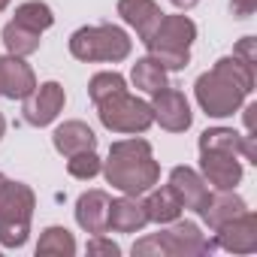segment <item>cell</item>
Here are the masks:
<instances>
[{
  "label": "cell",
  "instance_id": "1",
  "mask_svg": "<svg viewBox=\"0 0 257 257\" xmlns=\"http://www.w3.org/2000/svg\"><path fill=\"white\" fill-rule=\"evenodd\" d=\"M251 88H254V67L242 64L239 58H221L209 73L197 79L194 94L206 115L227 118L242 106Z\"/></svg>",
  "mask_w": 257,
  "mask_h": 257
},
{
  "label": "cell",
  "instance_id": "2",
  "mask_svg": "<svg viewBox=\"0 0 257 257\" xmlns=\"http://www.w3.org/2000/svg\"><path fill=\"white\" fill-rule=\"evenodd\" d=\"M106 182L121 191L140 197L146 191H152L161 179V164L152 158V146L146 140H118L109 146V158H106Z\"/></svg>",
  "mask_w": 257,
  "mask_h": 257
},
{
  "label": "cell",
  "instance_id": "3",
  "mask_svg": "<svg viewBox=\"0 0 257 257\" xmlns=\"http://www.w3.org/2000/svg\"><path fill=\"white\" fill-rule=\"evenodd\" d=\"M197 40V25L188 16H161L158 28L146 40L149 58H155L167 73L185 70L191 64V43Z\"/></svg>",
  "mask_w": 257,
  "mask_h": 257
},
{
  "label": "cell",
  "instance_id": "4",
  "mask_svg": "<svg viewBox=\"0 0 257 257\" xmlns=\"http://www.w3.org/2000/svg\"><path fill=\"white\" fill-rule=\"evenodd\" d=\"M37 209V194L25 182L4 179L0 185V245L22 248L31 233V218Z\"/></svg>",
  "mask_w": 257,
  "mask_h": 257
},
{
  "label": "cell",
  "instance_id": "5",
  "mask_svg": "<svg viewBox=\"0 0 257 257\" xmlns=\"http://www.w3.org/2000/svg\"><path fill=\"white\" fill-rule=\"evenodd\" d=\"M70 55L76 61L94 64V61H124L131 55V37H127L118 25H91V28H79L70 37Z\"/></svg>",
  "mask_w": 257,
  "mask_h": 257
},
{
  "label": "cell",
  "instance_id": "6",
  "mask_svg": "<svg viewBox=\"0 0 257 257\" xmlns=\"http://www.w3.org/2000/svg\"><path fill=\"white\" fill-rule=\"evenodd\" d=\"M97 115H100V124L106 127V131H112V134H143L155 121L152 103L127 94V88L103 97L97 103Z\"/></svg>",
  "mask_w": 257,
  "mask_h": 257
},
{
  "label": "cell",
  "instance_id": "7",
  "mask_svg": "<svg viewBox=\"0 0 257 257\" xmlns=\"http://www.w3.org/2000/svg\"><path fill=\"white\" fill-rule=\"evenodd\" d=\"M155 239L161 245V254H170V257H200V254L215 251V242L206 239L200 233V227L191 221H182L164 233H155Z\"/></svg>",
  "mask_w": 257,
  "mask_h": 257
},
{
  "label": "cell",
  "instance_id": "8",
  "mask_svg": "<svg viewBox=\"0 0 257 257\" xmlns=\"http://www.w3.org/2000/svg\"><path fill=\"white\" fill-rule=\"evenodd\" d=\"M200 170H203V179L215 191H233L242 182V164H239L236 152L200 149Z\"/></svg>",
  "mask_w": 257,
  "mask_h": 257
},
{
  "label": "cell",
  "instance_id": "9",
  "mask_svg": "<svg viewBox=\"0 0 257 257\" xmlns=\"http://www.w3.org/2000/svg\"><path fill=\"white\" fill-rule=\"evenodd\" d=\"M152 115H155V121L164 127V131H170V134H185L188 127H191V121H194L191 106H188V97L182 91L170 88V85L161 88V91H155Z\"/></svg>",
  "mask_w": 257,
  "mask_h": 257
},
{
  "label": "cell",
  "instance_id": "10",
  "mask_svg": "<svg viewBox=\"0 0 257 257\" xmlns=\"http://www.w3.org/2000/svg\"><path fill=\"white\" fill-rule=\"evenodd\" d=\"M64 103H67L64 88L58 82H43L25 97V109L22 112H25V121L31 127H46V124H52L61 115Z\"/></svg>",
  "mask_w": 257,
  "mask_h": 257
},
{
  "label": "cell",
  "instance_id": "11",
  "mask_svg": "<svg viewBox=\"0 0 257 257\" xmlns=\"http://www.w3.org/2000/svg\"><path fill=\"white\" fill-rule=\"evenodd\" d=\"M218 242L224 251H233V254H251L257 251V215L254 212H242L236 218H230L227 224H221L218 230Z\"/></svg>",
  "mask_w": 257,
  "mask_h": 257
},
{
  "label": "cell",
  "instance_id": "12",
  "mask_svg": "<svg viewBox=\"0 0 257 257\" xmlns=\"http://www.w3.org/2000/svg\"><path fill=\"white\" fill-rule=\"evenodd\" d=\"M34 88H37V76L31 64H25V58L19 55L0 58V94L10 100H25Z\"/></svg>",
  "mask_w": 257,
  "mask_h": 257
},
{
  "label": "cell",
  "instance_id": "13",
  "mask_svg": "<svg viewBox=\"0 0 257 257\" xmlns=\"http://www.w3.org/2000/svg\"><path fill=\"white\" fill-rule=\"evenodd\" d=\"M170 188L176 191V197L182 200V209H191V212H203L206 203H209V188H206V179L191 170V167H173L170 173Z\"/></svg>",
  "mask_w": 257,
  "mask_h": 257
},
{
  "label": "cell",
  "instance_id": "14",
  "mask_svg": "<svg viewBox=\"0 0 257 257\" xmlns=\"http://www.w3.org/2000/svg\"><path fill=\"white\" fill-rule=\"evenodd\" d=\"M76 224L91 236L106 233L109 230V194L100 191V188L85 191L76 200Z\"/></svg>",
  "mask_w": 257,
  "mask_h": 257
},
{
  "label": "cell",
  "instance_id": "15",
  "mask_svg": "<svg viewBox=\"0 0 257 257\" xmlns=\"http://www.w3.org/2000/svg\"><path fill=\"white\" fill-rule=\"evenodd\" d=\"M149 224L146 203L140 197L124 194L121 200H109V230L115 233H137Z\"/></svg>",
  "mask_w": 257,
  "mask_h": 257
},
{
  "label": "cell",
  "instance_id": "16",
  "mask_svg": "<svg viewBox=\"0 0 257 257\" xmlns=\"http://www.w3.org/2000/svg\"><path fill=\"white\" fill-rule=\"evenodd\" d=\"M118 16L124 19V25H131L140 40L146 43L152 37V31L158 28L161 22V7L155 4V0H118Z\"/></svg>",
  "mask_w": 257,
  "mask_h": 257
},
{
  "label": "cell",
  "instance_id": "17",
  "mask_svg": "<svg viewBox=\"0 0 257 257\" xmlns=\"http://www.w3.org/2000/svg\"><path fill=\"white\" fill-rule=\"evenodd\" d=\"M52 143H55V152H61L64 158H73L79 152L97 149V137H94V131L85 121H64L52 134Z\"/></svg>",
  "mask_w": 257,
  "mask_h": 257
},
{
  "label": "cell",
  "instance_id": "18",
  "mask_svg": "<svg viewBox=\"0 0 257 257\" xmlns=\"http://www.w3.org/2000/svg\"><path fill=\"white\" fill-rule=\"evenodd\" d=\"M200 149H224V152H236L245 155V161L257 164V149H254V137H242L230 127H212V131L200 134Z\"/></svg>",
  "mask_w": 257,
  "mask_h": 257
},
{
  "label": "cell",
  "instance_id": "19",
  "mask_svg": "<svg viewBox=\"0 0 257 257\" xmlns=\"http://www.w3.org/2000/svg\"><path fill=\"white\" fill-rule=\"evenodd\" d=\"M248 206H245V200L239 197V194H233V191H218V194H209V203H206V209L200 212V218L212 227V230H218L221 224H227L230 218H236V215H242Z\"/></svg>",
  "mask_w": 257,
  "mask_h": 257
},
{
  "label": "cell",
  "instance_id": "20",
  "mask_svg": "<svg viewBox=\"0 0 257 257\" xmlns=\"http://www.w3.org/2000/svg\"><path fill=\"white\" fill-rule=\"evenodd\" d=\"M146 212H149V221H155V224H173L182 215V200L176 197V191L170 185H164V188L149 194Z\"/></svg>",
  "mask_w": 257,
  "mask_h": 257
},
{
  "label": "cell",
  "instance_id": "21",
  "mask_svg": "<svg viewBox=\"0 0 257 257\" xmlns=\"http://www.w3.org/2000/svg\"><path fill=\"white\" fill-rule=\"evenodd\" d=\"M76 239L67 227H46L37 242V257H73Z\"/></svg>",
  "mask_w": 257,
  "mask_h": 257
},
{
  "label": "cell",
  "instance_id": "22",
  "mask_svg": "<svg viewBox=\"0 0 257 257\" xmlns=\"http://www.w3.org/2000/svg\"><path fill=\"white\" fill-rule=\"evenodd\" d=\"M13 22L22 25V28H31L37 34H43V31H49L55 25V13L49 10V4H43V0H28V4L16 7V19Z\"/></svg>",
  "mask_w": 257,
  "mask_h": 257
},
{
  "label": "cell",
  "instance_id": "23",
  "mask_svg": "<svg viewBox=\"0 0 257 257\" xmlns=\"http://www.w3.org/2000/svg\"><path fill=\"white\" fill-rule=\"evenodd\" d=\"M40 37H43V34H37V31H31V28H22V25H16V22H10V25L4 28V46H7L10 55H19V58L34 55V52L40 49Z\"/></svg>",
  "mask_w": 257,
  "mask_h": 257
},
{
  "label": "cell",
  "instance_id": "24",
  "mask_svg": "<svg viewBox=\"0 0 257 257\" xmlns=\"http://www.w3.org/2000/svg\"><path fill=\"white\" fill-rule=\"evenodd\" d=\"M131 79H134V85H137L140 91H146V94H155V91L167 88V70H164L155 58H140V61L134 64Z\"/></svg>",
  "mask_w": 257,
  "mask_h": 257
},
{
  "label": "cell",
  "instance_id": "25",
  "mask_svg": "<svg viewBox=\"0 0 257 257\" xmlns=\"http://www.w3.org/2000/svg\"><path fill=\"white\" fill-rule=\"evenodd\" d=\"M127 88V82H124V76L121 73H97L91 82H88V97H91V103L97 106L103 97H109V94H115V91H124Z\"/></svg>",
  "mask_w": 257,
  "mask_h": 257
},
{
  "label": "cell",
  "instance_id": "26",
  "mask_svg": "<svg viewBox=\"0 0 257 257\" xmlns=\"http://www.w3.org/2000/svg\"><path fill=\"white\" fill-rule=\"evenodd\" d=\"M100 158H97V152L91 149V152H79V155H73V158H67V173L73 176V179H94L97 173H100Z\"/></svg>",
  "mask_w": 257,
  "mask_h": 257
},
{
  "label": "cell",
  "instance_id": "27",
  "mask_svg": "<svg viewBox=\"0 0 257 257\" xmlns=\"http://www.w3.org/2000/svg\"><path fill=\"white\" fill-rule=\"evenodd\" d=\"M233 58H239L242 64L254 67V64H257V40H254V37L239 40V43H236V49H233Z\"/></svg>",
  "mask_w": 257,
  "mask_h": 257
},
{
  "label": "cell",
  "instance_id": "28",
  "mask_svg": "<svg viewBox=\"0 0 257 257\" xmlns=\"http://www.w3.org/2000/svg\"><path fill=\"white\" fill-rule=\"evenodd\" d=\"M88 254H94V257H97V254H109V257H118V254H121V248H118L112 239H103V233H100V236H94V239L88 242Z\"/></svg>",
  "mask_w": 257,
  "mask_h": 257
},
{
  "label": "cell",
  "instance_id": "29",
  "mask_svg": "<svg viewBox=\"0 0 257 257\" xmlns=\"http://www.w3.org/2000/svg\"><path fill=\"white\" fill-rule=\"evenodd\" d=\"M230 10H233L236 19H248L257 10V0H230Z\"/></svg>",
  "mask_w": 257,
  "mask_h": 257
},
{
  "label": "cell",
  "instance_id": "30",
  "mask_svg": "<svg viewBox=\"0 0 257 257\" xmlns=\"http://www.w3.org/2000/svg\"><path fill=\"white\" fill-rule=\"evenodd\" d=\"M173 7H179V10H191V7H197L200 0H170Z\"/></svg>",
  "mask_w": 257,
  "mask_h": 257
},
{
  "label": "cell",
  "instance_id": "31",
  "mask_svg": "<svg viewBox=\"0 0 257 257\" xmlns=\"http://www.w3.org/2000/svg\"><path fill=\"white\" fill-rule=\"evenodd\" d=\"M4 131H7V118L0 115V140H4Z\"/></svg>",
  "mask_w": 257,
  "mask_h": 257
},
{
  "label": "cell",
  "instance_id": "32",
  "mask_svg": "<svg viewBox=\"0 0 257 257\" xmlns=\"http://www.w3.org/2000/svg\"><path fill=\"white\" fill-rule=\"evenodd\" d=\"M7 7H10V0H0V13H4Z\"/></svg>",
  "mask_w": 257,
  "mask_h": 257
},
{
  "label": "cell",
  "instance_id": "33",
  "mask_svg": "<svg viewBox=\"0 0 257 257\" xmlns=\"http://www.w3.org/2000/svg\"><path fill=\"white\" fill-rule=\"evenodd\" d=\"M0 185H4V173H0Z\"/></svg>",
  "mask_w": 257,
  "mask_h": 257
}]
</instances>
